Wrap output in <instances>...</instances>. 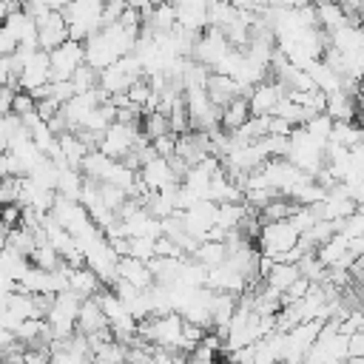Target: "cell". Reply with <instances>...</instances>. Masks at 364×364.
I'll list each match as a JSON object with an SVG mask.
<instances>
[{"label":"cell","mask_w":364,"mask_h":364,"mask_svg":"<svg viewBox=\"0 0 364 364\" xmlns=\"http://www.w3.org/2000/svg\"><path fill=\"white\" fill-rule=\"evenodd\" d=\"M125 97H128V102L136 108V111H142V105L148 102V97H151V85H148V80L142 77V80H136L128 91H125Z\"/></svg>","instance_id":"cell-34"},{"label":"cell","mask_w":364,"mask_h":364,"mask_svg":"<svg viewBox=\"0 0 364 364\" xmlns=\"http://www.w3.org/2000/svg\"><path fill=\"white\" fill-rule=\"evenodd\" d=\"M344 364H364V358H344Z\"/></svg>","instance_id":"cell-42"},{"label":"cell","mask_w":364,"mask_h":364,"mask_svg":"<svg viewBox=\"0 0 364 364\" xmlns=\"http://www.w3.org/2000/svg\"><path fill=\"white\" fill-rule=\"evenodd\" d=\"M247 100L245 97H236L233 102H228L222 111H219V128L222 131H228V134H233L236 128H242L245 122H247Z\"/></svg>","instance_id":"cell-18"},{"label":"cell","mask_w":364,"mask_h":364,"mask_svg":"<svg viewBox=\"0 0 364 364\" xmlns=\"http://www.w3.org/2000/svg\"><path fill=\"white\" fill-rule=\"evenodd\" d=\"M347 358H364V330L347 336Z\"/></svg>","instance_id":"cell-37"},{"label":"cell","mask_w":364,"mask_h":364,"mask_svg":"<svg viewBox=\"0 0 364 364\" xmlns=\"http://www.w3.org/2000/svg\"><path fill=\"white\" fill-rule=\"evenodd\" d=\"M6 14H9V11H6V3H0V26H3V20H6Z\"/></svg>","instance_id":"cell-41"},{"label":"cell","mask_w":364,"mask_h":364,"mask_svg":"<svg viewBox=\"0 0 364 364\" xmlns=\"http://www.w3.org/2000/svg\"><path fill=\"white\" fill-rule=\"evenodd\" d=\"M139 182L145 185V191L148 193H156V191H165V188H171V185H179V179L173 176V171H171V165H168V159H151V162H145L142 168H139Z\"/></svg>","instance_id":"cell-11"},{"label":"cell","mask_w":364,"mask_h":364,"mask_svg":"<svg viewBox=\"0 0 364 364\" xmlns=\"http://www.w3.org/2000/svg\"><path fill=\"white\" fill-rule=\"evenodd\" d=\"M228 51H230V46H228L225 34H222L219 28H205V31L196 37V43H193L191 57H193V63H199V65H205V68H213Z\"/></svg>","instance_id":"cell-5"},{"label":"cell","mask_w":364,"mask_h":364,"mask_svg":"<svg viewBox=\"0 0 364 364\" xmlns=\"http://www.w3.org/2000/svg\"><path fill=\"white\" fill-rule=\"evenodd\" d=\"M176 213H179V210H176ZM179 222H182V230H185L191 239L205 242V233H208L210 228H216V205L208 202V199H202V202H196L193 208L182 210V213H179Z\"/></svg>","instance_id":"cell-6"},{"label":"cell","mask_w":364,"mask_h":364,"mask_svg":"<svg viewBox=\"0 0 364 364\" xmlns=\"http://www.w3.org/2000/svg\"><path fill=\"white\" fill-rule=\"evenodd\" d=\"M114 276H117L119 282H125V284L136 287V290H148V287L154 284V279H151L148 267H145L142 262H136V259H128V256L117 262V267H114Z\"/></svg>","instance_id":"cell-14"},{"label":"cell","mask_w":364,"mask_h":364,"mask_svg":"<svg viewBox=\"0 0 364 364\" xmlns=\"http://www.w3.org/2000/svg\"><path fill=\"white\" fill-rule=\"evenodd\" d=\"M139 134H142L148 142H154L156 136L171 134V131H168V119H165L162 114H145V119H142V125H139Z\"/></svg>","instance_id":"cell-28"},{"label":"cell","mask_w":364,"mask_h":364,"mask_svg":"<svg viewBox=\"0 0 364 364\" xmlns=\"http://www.w3.org/2000/svg\"><path fill=\"white\" fill-rule=\"evenodd\" d=\"M299 279V267L296 264H284V262H276L270 270H267V276H264V284L267 287H273V290H279V293H284L293 282Z\"/></svg>","instance_id":"cell-23"},{"label":"cell","mask_w":364,"mask_h":364,"mask_svg":"<svg viewBox=\"0 0 364 364\" xmlns=\"http://www.w3.org/2000/svg\"><path fill=\"white\" fill-rule=\"evenodd\" d=\"M191 259H193L196 264H202L205 270H210V267H219V264L228 259V250H225L222 242H199V247L193 250Z\"/></svg>","instance_id":"cell-20"},{"label":"cell","mask_w":364,"mask_h":364,"mask_svg":"<svg viewBox=\"0 0 364 364\" xmlns=\"http://www.w3.org/2000/svg\"><path fill=\"white\" fill-rule=\"evenodd\" d=\"M28 264H31V267H40V270H46V273H51V270H57L63 262H60V256L54 253V247H51L48 242H40V245L31 250Z\"/></svg>","instance_id":"cell-27"},{"label":"cell","mask_w":364,"mask_h":364,"mask_svg":"<svg viewBox=\"0 0 364 364\" xmlns=\"http://www.w3.org/2000/svg\"><path fill=\"white\" fill-rule=\"evenodd\" d=\"M97 188H100V202H102L108 210H114V213L128 202V193L119 191V188H114V185H97Z\"/></svg>","instance_id":"cell-31"},{"label":"cell","mask_w":364,"mask_h":364,"mask_svg":"<svg viewBox=\"0 0 364 364\" xmlns=\"http://www.w3.org/2000/svg\"><path fill=\"white\" fill-rule=\"evenodd\" d=\"M247 219V205H216V228L230 233L239 230L242 222Z\"/></svg>","instance_id":"cell-19"},{"label":"cell","mask_w":364,"mask_h":364,"mask_svg":"<svg viewBox=\"0 0 364 364\" xmlns=\"http://www.w3.org/2000/svg\"><path fill=\"white\" fill-rule=\"evenodd\" d=\"M60 17L65 23V34L74 43H85L91 34L102 28V3L100 0H77V3H63Z\"/></svg>","instance_id":"cell-1"},{"label":"cell","mask_w":364,"mask_h":364,"mask_svg":"<svg viewBox=\"0 0 364 364\" xmlns=\"http://www.w3.org/2000/svg\"><path fill=\"white\" fill-rule=\"evenodd\" d=\"M330 142H336L341 148H355V145H361V128L355 122H333Z\"/></svg>","instance_id":"cell-25"},{"label":"cell","mask_w":364,"mask_h":364,"mask_svg":"<svg viewBox=\"0 0 364 364\" xmlns=\"http://www.w3.org/2000/svg\"><path fill=\"white\" fill-rule=\"evenodd\" d=\"M85 63L82 46L74 40L60 43L54 51H48V82H68L71 74Z\"/></svg>","instance_id":"cell-4"},{"label":"cell","mask_w":364,"mask_h":364,"mask_svg":"<svg viewBox=\"0 0 364 364\" xmlns=\"http://www.w3.org/2000/svg\"><path fill=\"white\" fill-rule=\"evenodd\" d=\"M284 97V85L282 82H270V80H264V82H259V85H253L250 88V94L245 97L247 100V114L250 117H270L273 114V108H276V102Z\"/></svg>","instance_id":"cell-8"},{"label":"cell","mask_w":364,"mask_h":364,"mask_svg":"<svg viewBox=\"0 0 364 364\" xmlns=\"http://www.w3.org/2000/svg\"><path fill=\"white\" fill-rule=\"evenodd\" d=\"M80 188H82V173L74 171V168H60L54 193L63 196V199H68V202H77L80 199Z\"/></svg>","instance_id":"cell-22"},{"label":"cell","mask_w":364,"mask_h":364,"mask_svg":"<svg viewBox=\"0 0 364 364\" xmlns=\"http://www.w3.org/2000/svg\"><path fill=\"white\" fill-rule=\"evenodd\" d=\"M17 191H20V176L0 179V208H6V205H17Z\"/></svg>","instance_id":"cell-36"},{"label":"cell","mask_w":364,"mask_h":364,"mask_svg":"<svg viewBox=\"0 0 364 364\" xmlns=\"http://www.w3.org/2000/svg\"><path fill=\"white\" fill-rule=\"evenodd\" d=\"M31 114H37V102H34L26 91H14V100H11V117H17V119L23 122V119L31 117Z\"/></svg>","instance_id":"cell-32"},{"label":"cell","mask_w":364,"mask_h":364,"mask_svg":"<svg viewBox=\"0 0 364 364\" xmlns=\"http://www.w3.org/2000/svg\"><path fill=\"white\" fill-rule=\"evenodd\" d=\"M310 287H313V284H310L307 279H301V276H299V279H296V282H293V284H290V287H287V290L282 293V307H287V304H296V301H301V299H304V296L310 293Z\"/></svg>","instance_id":"cell-35"},{"label":"cell","mask_w":364,"mask_h":364,"mask_svg":"<svg viewBox=\"0 0 364 364\" xmlns=\"http://www.w3.org/2000/svg\"><path fill=\"white\" fill-rule=\"evenodd\" d=\"M173 6V26L191 34H202L208 28V3L202 0H182V3H171Z\"/></svg>","instance_id":"cell-9"},{"label":"cell","mask_w":364,"mask_h":364,"mask_svg":"<svg viewBox=\"0 0 364 364\" xmlns=\"http://www.w3.org/2000/svg\"><path fill=\"white\" fill-rule=\"evenodd\" d=\"M31 264H28V259L26 256H20L17 250H11V247H3L0 250V276H6V279H11L14 284L20 282V276L28 270Z\"/></svg>","instance_id":"cell-21"},{"label":"cell","mask_w":364,"mask_h":364,"mask_svg":"<svg viewBox=\"0 0 364 364\" xmlns=\"http://www.w3.org/2000/svg\"><path fill=\"white\" fill-rule=\"evenodd\" d=\"M327 46L336 54H358V51H364V31H361V26L347 23L327 37Z\"/></svg>","instance_id":"cell-12"},{"label":"cell","mask_w":364,"mask_h":364,"mask_svg":"<svg viewBox=\"0 0 364 364\" xmlns=\"http://www.w3.org/2000/svg\"><path fill=\"white\" fill-rule=\"evenodd\" d=\"M17 51V43H14V37L0 26V57H11Z\"/></svg>","instance_id":"cell-38"},{"label":"cell","mask_w":364,"mask_h":364,"mask_svg":"<svg viewBox=\"0 0 364 364\" xmlns=\"http://www.w3.org/2000/svg\"><path fill=\"white\" fill-rule=\"evenodd\" d=\"M34 26H37V48L46 51V54L54 51L60 43L68 40V34H65V23H63L60 11H48V14H43V17H37Z\"/></svg>","instance_id":"cell-10"},{"label":"cell","mask_w":364,"mask_h":364,"mask_svg":"<svg viewBox=\"0 0 364 364\" xmlns=\"http://www.w3.org/2000/svg\"><path fill=\"white\" fill-rule=\"evenodd\" d=\"M324 114H327L333 122H353L355 97H350V94H344V91L327 94V97H324Z\"/></svg>","instance_id":"cell-17"},{"label":"cell","mask_w":364,"mask_h":364,"mask_svg":"<svg viewBox=\"0 0 364 364\" xmlns=\"http://www.w3.org/2000/svg\"><path fill=\"white\" fill-rule=\"evenodd\" d=\"M136 136H139V125H122V122H111L100 142H97V151L114 162H119L122 156H128L136 145Z\"/></svg>","instance_id":"cell-3"},{"label":"cell","mask_w":364,"mask_h":364,"mask_svg":"<svg viewBox=\"0 0 364 364\" xmlns=\"http://www.w3.org/2000/svg\"><path fill=\"white\" fill-rule=\"evenodd\" d=\"M316 222H318V219L313 216V210H310V208H296V210L290 213V219H287V225H290L299 236H301V233H307Z\"/></svg>","instance_id":"cell-33"},{"label":"cell","mask_w":364,"mask_h":364,"mask_svg":"<svg viewBox=\"0 0 364 364\" xmlns=\"http://www.w3.org/2000/svg\"><path fill=\"white\" fill-rule=\"evenodd\" d=\"M74 330H80V336H94L100 330H108V321H105L97 299H82L80 301V313H77Z\"/></svg>","instance_id":"cell-13"},{"label":"cell","mask_w":364,"mask_h":364,"mask_svg":"<svg viewBox=\"0 0 364 364\" xmlns=\"http://www.w3.org/2000/svg\"><path fill=\"white\" fill-rule=\"evenodd\" d=\"M154 242L151 236H142V239H128V259H136V262H148L154 259Z\"/></svg>","instance_id":"cell-30"},{"label":"cell","mask_w":364,"mask_h":364,"mask_svg":"<svg viewBox=\"0 0 364 364\" xmlns=\"http://www.w3.org/2000/svg\"><path fill=\"white\" fill-rule=\"evenodd\" d=\"M313 14H316V28L324 31L327 37L333 31H338L341 26H347V17L338 3H318V6H313Z\"/></svg>","instance_id":"cell-16"},{"label":"cell","mask_w":364,"mask_h":364,"mask_svg":"<svg viewBox=\"0 0 364 364\" xmlns=\"http://www.w3.org/2000/svg\"><path fill=\"white\" fill-rule=\"evenodd\" d=\"M301 128H304V134H307V136H310V139H313L316 145H321V148H324V145L330 142L333 119H330L327 114H316V117H310V119H307V122H304Z\"/></svg>","instance_id":"cell-24"},{"label":"cell","mask_w":364,"mask_h":364,"mask_svg":"<svg viewBox=\"0 0 364 364\" xmlns=\"http://www.w3.org/2000/svg\"><path fill=\"white\" fill-rule=\"evenodd\" d=\"M71 88H74V94H88V91H94L97 88V71H91L85 63L71 74Z\"/></svg>","instance_id":"cell-29"},{"label":"cell","mask_w":364,"mask_h":364,"mask_svg":"<svg viewBox=\"0 0 364 364\" xmlns=\"http://www.w3.org/2000/svg\"><path fill=\"white\" fill-rule=\"evenodd\" d=\"M6 233H9V230H6V228H3V225H0V250H3V247H6Z\"/></svg>","instance_id":"cell-40"},{"label":"cell","mask_w":364,"mask_h":364,"mask_svg":"<svg viewBox=\"0 0 364 364\" xmlns=\"http://www.w3.org/2000/svg\"><path fill=\"white\" fill-rule=\"evenodd\" d=\"M11 100H14V88L0 85V117L11 114Z\"/></svg>","instance_id":"cell-39"},{"label":"cell","mask_w":364,"mask_h":364,"mask_svg":"<svg viewBox=\"0 0 364 364\" xmlns=\"http://www.w3.org/2000/svg\"><path fill=\"white\" fill-rule=\"evenodd\" d=\"M20 65V77H17V88L20 91H34L40 85H48V54L46 51H34L26 60H14Z\"/></svg>","instance_id":"cell-7"},{"label":"cell","mask_w":364,"mask_h":364,"mask_svg":"<svg viewBox=\"0 0 364 364\" xmlns=\"http://www.w3.org/2000/svg\"><path fill=\"white\" fill-rule=\"evenodd\" d=\"M136 338L139 341H154L159 350L179 353L182 350V318L176 313L168 316H151L136 324Z\"/></svg>","instance_id":"cell-2"},{"label":"cell","mask_w":364,"mask_h":364,"mask_svg":"<svg viewBox=\"0 0 364 364\" xmlns=\"http://www.w3.org/2000/svg\"><path fill=\"white\" fill-rule=\"evenodd\" d=\"M57 176H60V165H54L51 159H43V162L28 173V179H31L37 188H43V191H54V188H57Z\"/></svg>","instance_id":"cell-26"},{"label":"cell","mask_w":364,"mask_h":364,"mask_svg":"<svg viewBox=\"0 0 364 364\" xmlns=\"http://www.w3.org/2000/svg\"><path fill=\"white\" fill-rule=\"evenodd\" d=\"M100 290L102 284L88 267H68V293H74L77 299H94Z\"/></svg>","instance_id":"cell-15"}]
</instances>
